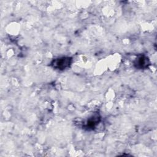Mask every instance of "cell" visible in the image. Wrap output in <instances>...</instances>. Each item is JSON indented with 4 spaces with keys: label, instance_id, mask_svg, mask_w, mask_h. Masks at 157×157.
<instances>
[{
    "label": "cell",
    "instance_id": "obj_3",
    "mask_svg": "<svg viewBox=\"0 0 157 157\" xmlns=\"http://www.w3.org/2000/svg\"><path fill=\"white\" fill-rule=\"evenodd\" d=\"M101 121V117L99 114H94L91 116L86 121L84 127L88 130L94 129Z\"/></svg>",
    "mask_w": 157,
    "mask_h": 157
},
{
    "label": "cell",
    "instance_id": "obj_1",
    "mask_svg": "<svg viewBox=\"0 0 157 157\" xmlns=\"http://www.w3.org/2000/svg\"><path fill=\"white\" fill-rule=\"evenodd\" d=\"M72 63V58L69 56H62L53 59L51 63L50 66L56 70L64 71L69 68Z\"/></svg>",
    "mask_w": 157,
    "mask_h": 157
},
{
    "label": "cell",
    "instance_id": "obj_2",
    "mask_svg": "<svg viewBox=\"0 0 157 157\" xmlns=\"http://www.w3.org/2000/svg\"><path fill=\"white\" fill-rule=\"evenodd\" d=\"M150 65L149 58L144 55H140L134 61V66L137 69H145Z\"/></svg>",
    "mask_w": 157,
    "mask_h": 157
}]
</instances>
